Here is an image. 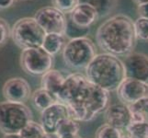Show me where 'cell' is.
Wrapping results in <instances>:
<instances>
[{
    "mask_svg": "<svg viewBox=\"0 0 148 138\" xmlns=\"http://www.w3.org/2000/svg\"><path fill=\"white\" fill-rule=\"evenodd\" d=\"M56 99L68 109L69 117L77 122H89L105 111L110 92L92 84L81 73L65 76Z\"/></svg>",
    "mask_w": 148,
    "mask_h": 138,
    "instance_id": "obj_1",
    "label": "cell"
},
{
    "mask_svg": "<svg viewBox=\"0 0 148 138\" xmlns=\"http://www.w3.org/2000/svg\"><path fill=\"white\" fill-rule=\"evenodd\" d=\"M96 40L103 53L126 57L132 53L137 41L134 21L124 14L114 15L99 27Z\"/></svg>",
    "mask_w": 148,
    "mask_h": 138,
    "instance_id": "obj_2",
    "label": "cell"
},
{
    "mask_svg": "<svg viewBox=\"0 0 148 138\" xmlns=\"http://www.w3.org/2000/svg\"><path fill=\"white\" fill-rule=\"evenodd\" d=\"M85 71L86 78L91 83L108 92L117 90L125 78L122 61L105 53L96 54Z\"/></svg>",
    "mask_w": 148,
    "mask_h": 138,
    "instance_id": "obj_3",
    "label": "cell"
},
{
    "mask_svg": "<svg viewBox=\"0 0 148 138\" xmlns=\"http://www.w3.org/2000/svg\"><path fill=\"white\" fill-rule=\"evenodd\" d=\"M62 52L65 65L74 70L86 69L97 54L94 43L86 37L70 39Z\"/></svg>",
    "mask_w": 148,
    "mask_h": 138,
    "instance_id": "obj_4",
    "label": "cell"
},
{
    "mask_svg": "<svg viewBox=\"0 0 148 138\" xmlns=\"http://www.w3.org/2000/svg\"><path fill=\"white\" fill-rule=\"evenodd\" d=\"M32 120V113L25 104L8 100L0 102V132L4 135L19 134Z\"/></svg>",
    "mask_w": 148,
    "mask_h": 138,
    "instance_id": "obj_5",
    "label": "cell"
},
{
    "mask_svg": "<svg viewBox=\"0 0 148 138\" xmlns=\"http://www.w3.org/2000/svg\"><path fill=\"white\" fill-rule=\"evenodd\" d=\"M10 35L15 44L24 50L42 47L45 32L34 18H22L13 25Z\"/></svg>",
    "mask_w": 148,
    "mask_h": 138,
    "instance_id": "obj_6",
    "label": "cell"
},
{
    "mask_svg": "<svg viewBox=\"0 0 148 138\" xmlns=\"http://www.w3.org/2000/svg\"><path fill=\"white\" fill-rule=\"evenodd\" d=\"M21 68L29 75L42 76L53 65V56L42 47H33L22 50L20 54Z\"/></svg>",
    "mask_w": 148,
    "mask_h": 138,
    "instance_id": "obj_7",
    "label": "cell"
},
{
    "mask_svg": "<svg viewBox=\"0 0 148 138\" xmlns=\"http://www.w3.org/2000/svg\"><path fill=\"white\" fill-rule=\"evenodd\" d=\"M34 19L45 34L57 33L64 35L67 19L64 13L54 7H45L39 9Z\"/></svg>",
    "mask_w": 148,
    "mask_h": 138,
    "instance_id": "obj_8",
    "label": "cell"
},
{
    "mask_svg": "<svg viewBox=\"0 0 148 138\" xmlns=\"http://www.w3.org/2000/svg\"><path fill=\"white\" fill-rule=\"evenodd\" d=\"M125 71V78L141 81L148 85V56L141 53L127 55L122 61Z\"/></svg>",
    "mask_w": 148,
    "mask_h": 138,
    "instance_id": "obj_9",
    "label": "cell"
},
{
    "mask_svg": "<svg viewBox=\"0 0 148 138\" xmlns=\"http://www.w3.org/2000/svg\"><path fill=\"white\" fill-rule=\"evenodd\" d=\"M119 100L126 105H131L148 96V85L141 81L125 78L117 89Z\"/></svg>",
    "mask_w": 148,
    "mask_h": 138,
    "instance_id": "obj_10",
    "label": "cell"
},
{
    "mask_svg": "<svg viewBox=\"0 0 148 138\" xmlns=\"http://www.w3.org/2000/svg\"><path fill=\"white\" fill-rule=\"evenodd\" d=\"M69 118L68 109L64 104L57 101L40 111V125L48 135H54L60 122Z\"/></svg>",
    "mask_w": 148,
    "mask_h": 138,
    "instance_id": "obj_11",
    "label": "cell"
},
{
    "mask_svg": "<svg viewBox=\"0 0 148 138\" xmlns=\"http://www.w3.org/2000/svg\"><path fill=\"white\" fill-rule=\"evenodd\" d=\"M3 95L8 101L23 103L32 96V89L29 82L22 78H12L3 86Z\"/></svg>",
    "mask_w": 148,
    "mask_h": 138,
    "instance_id": "obj_12",
    "label": "cell"
},
{
    "mask_svg": "<svg viewBox=\"0 0 148 138\" xmlns=\"http://www.w3.org/2000/svg\"><path fill=\"white\" fill-rule=\"evenodd\" d=\"M106 124L121 131L126 130L132 122V115L128 105L116 103L109 105L105 110Z\"/></svg>",
    "mask_w": 148,
    "mask_h": 138,
    "instance_id": "obj_13",
    "label": "cell"
},
{
    "mask_svg": "<svg viewBox=\"0 0 148 138\" xmlns=\"http://www.w3.org/2000/svg\"><path fill=\"white\" fill-rule=\"evenodd\" d=\"M99 19L98 11L85 3H79L70 13V20L75 26L82 29H89Z\"/></svg>",
    "mask_w": 148,
    "mask_h": 138,
    "instance_id": "obj_14",
    "label": "cell"
},
{
    "mask_svg": "<svg viewBox=\"0 0 148 138\" xmlns=\"http://www.w3.org/2000/svg\"><path fill=\"white\" fill-rule=\"evenodd\" d=\"M64 79L65 76L60 71L52 68L42 76L40 84H42V89H46L56 97L59 90L62 88Z\"/></svg>",
    "mask_w": 148,
    "mask_h": 138,
    "instance_id": "obj_15",
    "label": "cell"
},
{
    "mask_svg": "<svg viewBox=\"0 0 148 138\" xmlns=\"http://www.w3.org/2000/svg\"><path fill=\"white\" fill-rule=\"evenodd\" d=\"M65 36L57 33L45 34L42 48L52 56L58 54L63 51L65 45Z\"/></svg>",
    "mask_w": 148,
    "mask_h": 138,
    "instance_id": "obj_16",
    "label": "cell"
},
{
    "mask_svg": "<svg viewBox=\"0 0 148 138\" xmlns=\"http://www.w3.org/2000/svg\"><path fill=\"white\" fill-rule=\"evenodd\" d=\"M30 99H32V105L35 107V109L40 111H42L58 101L53 94L42 88L35 90L30 96Z\"/></svg>",
    "mask_w": 148,
    "mask_h": 138,
    "instance_id": "obj_17",
    "label": "cell"
},
{
    "mask_svg": "<svg viewBox=\"0 0 148 138\" xmlns=\"http://www.w3.org/2000/svg\"><path fill=\"white\" fill-rule=\"evenodd\" d=\"M132 122H148V96L128 106Z\"/></svg>",
    "mask_w": 148,
    "mask_h": 138,
    "instance_id": "obj_18",
    "label": "cell"
},
{
    "mask_svg": "<svg viewBox=\"0 0 148 138\" xmlns=\"http://www.w3.org/2000/svg\"><path fill=\"white\" fill-rule=\"evenodd\" d=\"M79 129H80L79 122L69 117V118H66L60 122L54 135L57 138L75 135H78Z\"/></svg>",
    "mask_w": 148,
    "mask_h": 138,
    "instance_id": "obj_19",
    "label": "cell"
},
{
    "mask_svg": "<svg viewBox=\"0 0 148 138\" xmlns=\"http://www.w3.org/2000/svg\"><path fill=\"white\" fill-rule=\"evenodd\" d=\"M79 3H85L93 7L99 13V16L105 17L115 8L117 0H79Z\"/></svg>",
    "mask_w": 148,
    "mask_h": 138,
    "instance_id": "obj_20",
    "label": "cell"
},
{
    "mask_svg": "<svg viewBox=\"0 0 148 138\" xmlns=\"http://www.w3.org/2000/svg\"><path fill=\"white\" fill-rule=\"evenodd\" d=\"M126 132L129 138H148V122H132Z\"/></svg>",
    "mask_w": 148,
    "mask_h": 138,
    "instance_id": "obj_21",
    "label": "cell"
},
{
    "mask_svg": "<svg viewBox=\"0 0 148 138\" xmlns=\"http://www.w3.org/2000/svg\"><path fill=\"white\" fill-rule=\"evenodd\" d=\"M46 133L44 132L40 124L30 121L26 124V126L19 132V135L22 138H42Z\"/></svg>",
    "mask_w": 148,
    "mask_h": 138,
    "instance_id": "obj_22",
    "label": "cell"
},
{
    "mask_svg": "<svg viewBox=\"0 0 148 138\" xmlns=\"http://www.w3.org/2000/svg\"><path fill=\"white\" fill-rule=\"evenodd\" d=\"M96 138H123L124 135H122L121 130L116 129L109 124H103L96 132Z\"/></svg>",
    "mask_w": 148,
    "mask_h": 138,
    "instance_id": "obj_23",
    "label": "cell"
},
{
    "mask_svg": "<svg viewBox=\"0 0 148 138\" xmlns=\"http://www.w3.org/2000/svg\"><path fill=\"white\" fill-rule=\"evenodd\" d=\"M134 33L137 39L148 40V19L139 17L134 21Z\"/></svg>",
    "mask_w": 148,
    "mask_h": 138,
    "instance_id": "obj_24",
    "label": "cell"
},
{
    "mask_svg": "<svg viewBox=\"0 0 148 138\" xmlns=\"http://www.w3.org/2000/svg\"><path fill=\"white\" fill-rule=\"evenodd\" d=\"M53 7L65 14H70L79 4V0H52Z\"/></svg>",
    "mask_w": 148,
    "mask_h": 138,
    "instance_id": "obj_25",
    "label": "cell"
},
{
    "mask_svg": "<svg viewBox=\"0 0 148 138\" xmlns=\"http://www.w3.org/2000/svg\"><path fill=\"white\" fill-rule=\"evenodd\" d=\"M88 32H89V29L79 28L77 26H75V25L74 23H72V21L69 19V20H67V26H66L64 36L69 37L71 39L79 38V37H86V34Z\"/></svg>",
    "mask_w": 148,
    "mask_h": 138,
    "instance_id": "obj_26",
    "label": "cell"
},
{
    "mask_svg": "<svg viewBox=\"0 0 148 138\" xmlns=\"http://www.w3.org/2000/svg\"><path fill=\"white\" fill-rule=\"evenodd\" d=\"M10 33H11V30L9 28L8 23L4 19L0 18V46L8 40Z\"/></svg>",
    "mask_w": 148,
    "mask_h": 138,
    "instance_id": "obj_27",
    "label": "cell"
},
{
    "mask_svg": "<svg viewBox=\"0 0 148 138\" xmlns=\"http://www.w3.org/2000/svg\"><path fill=\"white\" fill-rule=\"evenodd\" d=\"M137 11H138L140 17L148 19V3L141 5V6H138Z\"/></svg>",
    "mask_w": 148,
    "mask_h": 138,
    "instance_id": "obj_28",
    "label": "cell"
},
{
    "mask_svg": "<svg viewBox=\"0 0 148 138\" xmlns=\"http://www.w3.org/2000/svg\"><path fill=\"white\" fill-rule=\"evenodd\" d=\"M16 0H0V10L8 9L13 6Z\"/></svg>",
    "mask_w": 148,
    "mask_h": 138,
    "instance_id": "obj_29",
    "label": "cell"
},
{
    "mask_svg": "<svg viewBox=\"0 0 148 138\" xmlns=\"http://www.w3.org/2000/svg\"><path fill=\"white\" fill-rule=\"evenodd\" d=\"M3 138H22V136L19 134H8V135H4Z\"/></svg>",
    "mask_w": 148,
    "mask_h": 138,
    "instance_id": "obj_30",
    "label": "cell"
},
{
    "mask_svg": "<svg viewBox=\"0 0 148 138\" xmlns=\"http://www.w3.org/2000/svg\"><path fill=\"white\" fill-rule=\"evenodd\" d=\"M132 1H134L137 6H141V5L148 3V0H132Z\"/></svg>",
    "mask_w": 148,
    "mask_h": 138,
    "instance_id": "obj_31",
    "label": "cell"
},
{
    "mask_svg": "<svg viewBox=\"0 0 148 138\" xmlns=\"http://www.w3.org/2000/svg\"><path fill=\"white\" fill-rule=\"evenodd\" d=\"M62 138H81L78 135H71V136H65V137H62Z\"/></svg>",
    "mask_w": 148,
    "mask_h": 138,
    "instance_id": "obj_32",
    "label": "cell"
},
{
    "mask_svg": "<svg viewBox=\"0 0 148 138\" xmlns=\"http://www.w3.org/2000/svg\"><path fill=\"white\" fill-rule=\"evenodd\" d=\"M123 138H129V137H128V136H127V135H126V136H124Z\"/></svg>",
    "mask_w": 148,
    "mask_h": 138,
    "instance_id": "obj_33",
    "label": "cell"
}]
</instances>
